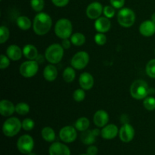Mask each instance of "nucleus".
<instances>
[{"label": "nucleus", "mask_w": 155, "mask_h": 155, "mask_svg": "<svg viewBox=\"0 0 155 155\" xmlns=\"http://www.w3.org/2000/svg\"><path fill=\"white\" fill-rule=\"evenodd\" d=\"M52 27V20L49 15L45 12H39L35 16L33 22V29L38 36L47 34Z\"/></svg>", "instance_id": "nucleus-1"}, {"label": "nucleus", "mask_w": 155, "mask_h": 155, "mask_svg": "<svg viewBox=\"0 0 155 155\" xmlns=\"http://www.w3.org/2000/svg\"><path fill=\"white\" fill-rule=\"evenodd\" d=\"M150 89L145 80H136L130 86V95L136 100H143L149 95Z\"/></svg>", "instance_id": "nucleus-2"}, {"label": "nucleus", "mask_w": 155, "mask_h": 155, "mask_svg": "<svg viewBox=\"0 0 155 155\" xmlns=\"http://www.w3.org/2000/svg\"><path fill=\"white\" fill-rule=\"evenodd\" d=\"M64 53V48L58 43L51 44L45 51V58L47 61L52 64H58L62 60Z\"/></svg>", "instance_id": "nucleus-3"}, {"label": "nucleus", "mask_w": 155, "mask_h": 155, "mask_svg": "<svg viewBox=\"0 0 155 155\" xmlns=\"http://www.w3.org/2000/svg\"><path fill=\"white\" fill-rule=\"evenodd\" d=\"M73 33V25L70 20L61 18L54 25V33L61 39L71 38Z\"/></svg>", "instance_id": "nucleus-4"}, {"label": "nucleus", "mask_w": 155, "mask_h": 155, "mask_svg": "<svg viewBox=\"0 0 155 155\" xmlns=\"http://www.w3.org/2000/svg\"><path fill=\"white\" fill-rule=\"evenodd\" d=\"M22 128V122L18 118L12 117L6 120L2 125V132L7 137L15 136Z\"/></svg>", "instance_id": "nucleus-5"}, {"label": "nucleus", "mask_w": 155, "mask_h": 155, "mask_svg": "<svg viewBox=\"0 0 155 155\" xmlns=\"http://www.w3.org/2000/svg\"><path fill=\"white\" fill-rule=\"evenodd\" d=\"M117 21L123 27H130L135 24L136 14L129 8H123L117 14Z\"/></svg>", "instance_id": "nucleus-6"}, {"label": "nucleus", "mask_w": 155, "mask_h": 155, "mask_svg": "<svg viewBox=\"0 0 155 155\" xmlns=\"http://www.w3.org/2000/svg\"><path fill=\"white\" fill-rule=\"evenodd\" d=\"M39 71V63L36 60H28L23 62L20 66V74L24 78L33 77Z\"/></svg>", "instance_id": "nucleus-7"}, {"label": "nucleus", "mask_w": 155, "mask_h": 155, "mask_svg": "<svg viewBox=\"0 0 155 155\" xmlns=\"http://www.w3.org/2000/svg\"><path fill=\"white\" fill-rule=\"evenodd\" d=\"M17 148L18 151L24 154H28L32 152L34 148V141L30 135H23L17 142Z\"/></svg>", "instance_id": "nucleus-8"}, {"label": "nucleus", "mask_w": 155, "mask_h": 155, "mask_svg": "<svg viewBox=\"0 0 155 155\" xmlns=\"http://www.w3.org/2000/svg\"><path fill=\"white\" fill-rule=\"evenodd\" d=\"M89 62V54L85 51H80L76 53L71 58V64L74 69L83 70Z\"/></svg>", "instance_id": "nucleus-9"}, {"label": "nucleus", "mask_w": 155, "mask_h": 155, "mask_svg": "<svg viewBox=\"0 0 155 155\" xmlns=\"http://www.w3.org/2000/svg\"><path fill=\"white\" fill-rule=\"evenodd\" d=\"M59 138L65 143H71L77 138V130L72 126H66L59 132Z\"/></svg>", "instance_id": "nucleus-10"}, {"label": "nucleus", "mask_w": 155, "mask_h": 155, "mask_svg": "<svg viewBox=\"0 0 155 155\" xmlns=\"http://www.w3.org/2000/svg\"><path fill=\"white\" fill-rule=\"evenodd\" d=\"M119 137L120 139L123 142L128 143L130 142L135 136V130L132 125L129 123L124 124L119 130Z\"/></svg>", "instance_id": "nucleus-11"}, {"label": "nucleus", "mask_w": 155, "mask_h": 155, "mask_svg": "<svg viewBox=\"0 0 155 155\" xmlns=\"http://www.w3.org/2000/svg\"><path fill=\"white\" fill-rule=\"evenodd\" d=\"M102 5L98 2H94L90 3L86 8V15L88 18L91 20H96L97 18H100L101 14L103 13Z\"/></svg>", "instance_id": "nucleus-12"}, {"label": "nucleus", "mask_w": 155, "mask_h": 155, "mask_svg": "<svg viewBox=\"0 0 155 155\" xmlns=\"http://www.w3.org/2000/svg\"><path fill=\"white\" fill-rule=\"evenodd\" d=\"M50 155H71V150L66 145L61 142H54L48 149Z\"/></svg>", "instance_id": "nucleus-13"}, {"label": "nucleus", "mask_w": 155, "mask_h": 155, "mask_svg": "<svg viewBox=\"0 0 155 155\" xmlns=\"http://www.w3.org/2000/svg\"><path fill=\"white\" fill-rule=\"evenodd\" d=\"M139 33L145 37H150L155 34V23L151 20L143 21L139 26Z\"/></svg>", "instance_id": "nucleus-14"}, {"label": "nucleus", "mask_w": 155, "mask_h": 155, "mask_svg": "<svg viewBox=\"0 0 155 155\" xmlns=\"http://www.w3.org/2000/svg\"><path fill=\"white\" fill-rule=\"evenodd\" d=\"M93 122L95 126L100 128L105 127L109 122V115L107 111L104 110H98L93 116Z\"/></svg>", "instance_id": "nucleus-15"}, {"label": "nucleus", "mask_w": 155, "mask_h": 155, "mask_svg": "<svg viewBox=\"0 0 155 155\" xmlns=\"http://www.w3.org/2000/svg\"><path fill=\"white\" fill-rule=\"evenodd\" d=\"M94 26H95V29L97 32L105 33L110 30V27H111V23H110L109 18L101 16L95 20Z\"/></svg>", "instance_id": "nucleus-16"}, {"label": "nucleus", "mask_w": 155, "mask_h": 155, "mask_svg": "<svg viewBox=\"0 0 155 155\" xmlns=\"http://www.w3.org/2000/svg\"><path fill=\"white\" fill-rule=\"evenodd\" d=\"M119 134L118 127L114 124H107L101 130V136L104 139L110 140Z\"/></svg>", "instance_id": "nucleus-17"}, {"label": "nucleus", "mask_w": 155, "mask_h": 155, "mask_svg": "<svg viewBox=\"0 0 155 155\" xmlns=\"http://www.w3.org/2000/svg\"><path fill=\"white\" fill-rule=\"evenodd\" d=\"M79 83L80 87L87 91L92 89L94 85V78L91 74L88 72H83L79 77Z\"/></svg>", "instance_id": "nucleus-18"}, {"label": "nucleus", "mask_w": 155, "mask_h": 155, "mask_svg": "<svg viewBox=\"0 0 155 155\" xmlns=\"http://www.w3.org/2000/svg\"><path fill=\"white\" fill-rule=\"evenodd\" d=\"M15 112V106L11 101L2 99L0 101V114L3 117H11Z\"/></svg>", "instance_id": "nucleus-19"}, {"label": "nucleus", "mask_w": 155, "mask_h": 155, "mask_svg": "<svg viewBox=\"0 0 155 155\" xmlns=\"http://www.w3.org/2000/svg\"><path fill=\"white\" fill-rule=\"evenodd\" d=\"M6 55L13 61H19L22 58L23 50L17 45H10L6 49Z\"/></svg>", "instance_id": "nucleus-20"}, {"label": "nucleus", "mask_w": 155, "mask_h": 155, "mask_svg": "<svg viewBox=\"0 0 155 155\" xmlns=\"http://www.w3.org/2000/svg\"><path fill=\"white\" fill-rule=\"evenodd\" d=\"M43 77L45 80L48 82H52L56 80L58 77V69L54 64H50L44 68Z\"/></svg>", "instance_id": "nucleus-21"}, {"label": "nucleus", "mask_w": 155, "mask_h": 155, "mask_svg": "<svg viewBox=\"0 0 155 155\" xmlns=\"http://www.w3.org/2000/svg\"><path fill=\"white\" fill-rule=\"evenodd\" d=\"M23 54L28 60H36L38 58V50L35 45L27 44L23 48Z\"/></svg>", "instance_id": "nucleus-22"}, {"label": "nucleus", "mask_w": 155, "mask_h": 155, "mask_svg": "<svg viewBox=\"0 0 155 155\" xmlns=\"http://www.w3.org/2000/svg\"><path fill=\"white\" fill-rule=\"evenodd\" d=\"M95 137L96 136L92 133V130H86L84 132H82V134L80 136L82 142L85 145H91L95 142Z\"/></svg>", "instance_id": "nucleus-23"}, {"label": "nucleus", "mask_w": 155, "mask_h": 155, "mask_svg": "<svg viewBox=\"0 0 155 155\" xmlns=\"http://www.w3.org/2000/svg\"><path fill=\"white\" fill-rule=\"evenodd\" d=\"M41 135L42 137L45 142H53L55 139V133L54 130L51 127H45L41 131Z\"/></svg>", "instance_id": "nucleus-24"}, {"label": "nucleus", "mask_w": 155, "mask_h": 155, "mask_svg": "<svg viewBox=\"0 0 155 155\" xmlns=\"http://www.w3.org/2000/svg\"><path fill=\"white\" fill-rule=\"evenodd\" d=\"M16 23L18 27L21 30H24V31L30 30L32 26V22L30 18L27 16H24V15L18 17L17 18Z\"/></svg>", "instance_id": "nucleus-25"}, {"label": "nucleus", "mask_w": 155, "mask_h": 155, "mask_svg": "<svg viewBox=\"0 0 155 155\" xmlns=\"http://www.w3.org/2000/svg\"><path fill=\"white\" fill-rule=\"evenodd\" d=\"M89 125H90V121L87 117H82L79 119L77 120L75 123V128L77 129V131L84 132L89 129Z\"/></svg>", "instance_id": "nucleus-26"}, {"label": "nucleus", "mask_w": 155, "mask_h": 155, "mask_svg": "<svg viewBox=\"0 0 155 155\" xmlns=\"http://www.w3.org/2000/svg\"><path fill=\"white\" fill-rule=\"evenodd\" d=\"M71 41L75 46H81L86 42V36L82 33H75L71 35Z\"/></svg>", "instance_id": "nucleus-27"}, {"label": "nucleus", "mask_w": 155, "mask_h": 155, "mask_svg": "<svg viewBox=\"0 0 155 155\" xmlns=\"http://www.w3.org/2000/svg\"><path fill=\"white\" fill-rule=\"evenodd\" d=\"M76 78L75 70L73 67H68L63 72V79L66 83H72Z\"/></svg>", "instance_id": "nucleus-28"}, {"label": "nucleus", "mask_w": 155, "mask_h": 155, "mask_svg": "<svg viewBox=\"0 0 155 155\" xmlns=\"http://www.w3.org/2000/svg\"><path fill=\"white\" fill-rule=\"evenodd\" d=\"M30 107L25 102H19L15 105V112L20 115H26L30 112Z\"/></svg>", "instance_id": "nucleus-29"}, {"label": "nucleus", "mask_w": 155, "mask_h": 155, "mask_svg": "<svg viewBox=\"0 0 155 155\" xmlns=\"http://www.w3.org/2000/svg\"><path fill=\"white\" fill-rule=\"evenodd\" d=\"M147 75L152 79H155V58L151 59L148 62L145 68Z\"/></svg>", "instance_id": "nucleus-30"}, {"label": "nucleus", "mask_w": 155, "mask_h": 155, "mask_svg": "<svg viewBox=\"0 0 155 155\" xmlns=\"http://www.w3.org/2000/svg\"><path fill=\"white\" fill-rule=\"evenodd\" d=\"M143 106L146 110H155V98L153 96H147L143 99Z\"/></svg>", "instance_id": "nucleus-31"}, {"label": "nucleus", "mask_w": 155, "mask_h": 155, "mask_svg": "<svg viewBox=\"0 0 155 155\" xmlns=\"http://www.w3.org/2000/svg\"><path fill=\"white\" fill-rule=\"evenodd\" d=\"M30 6L36 12H41L45 6L44 0H30Z\"/></svg>", "instance_id": "nucleus-32"}, {"label": "nucleus", "mask_w": 155, "mask_h": 155, "mask_svg": "<svg viewBox=\"0 0 155 155\" xmlns=\"http://www.w3.org/2000/svg\"><path fill=\"white\" fill-rule=\"evenodd\" d=\"M9 36H10V32H9L8 28L5 26L2 25L0 27V43L4 44L8 39Z\"/></svg>", "instance_id": "nucleus-33"}, {"label": "nucleus", "mask_w": 155, "mask_h": 155, "mask_svg": "<svg viewBox=\"0 0 155 155\" xmlns=\"http://www.w3.org/2000/svg\"><path fill=\"white\" fill-rule=\"evenodd\" d=\"M84 89H77L73 93V98L77 102H81L86 98V92H85Z\"/></svg>", "instance_id": "nucleus-34"}, {"label": "nucleus", "mask_w": 155, "mask_h": 155, "mask_svg": "<svg viewBox=\"0 0 155 155\" xmlns=\"http://www.w3.org/2000/svg\"><path fill=\"white\" fill-rule=\"evenodd\" d=\"M35 127V122L30 118H26L22 121V129L25 131H30Z\"/></svg>", "instance_id": "nucleus-35"}, {"label": "nucleus", "mask_w": 155, "mask_h": 155, "mask_svg": "<svg viewBox=\"0 0 155 155\" xmlns=\"http://www.w3.org/2000/svg\"><path fill=\"white\" fill-rule=\"evenodd\" d=\"M115 8L110 5H106L104 7L103 9V14H104V17L109 18H113L115 15Z\"/></svg>", "instance_id": "nucleus-36"}, {"label": "nucleus", "mask_w": 155, "mask_h": 155, "mask_svg": "<svg viewBox=\"0 0 155 155\" xmlns=\"http://www.w3.org/2000/svg\"><path fill=\"white\" fill-rule=\"evenodd\" d=\"M94 40L97 45H103L107 42V36L104 35V33H98L94 36Z\"/></svg>", "instance_id": "nucleus-37"}, {"label": "nucleus", "mask_w": 155, "mask_h": 155, "mask_svg": "<svg viewBox=\"0 0 155 155\" xmlns=\"http://www.w3.org/2000/svg\"><path fill=\"white\" fill-rule=\"evenodd\" d=\"M10 65V59L6 54H2L0 55V68L2 70H4L5 68H8Z\"/></svg>", "instance_id": "nucleus-38"}, {"label": "nucleus", "mask_w": 155, "mask_h": 155, "mask_svg": "<svg viewBox=\"0 0 155 155\" xmlns=\"http://www.w3.org/2000/svg\"><path fill=\"white\" fill-rule=\"evenodd\" d=\"M110 5L117 9H120L125 4V0H110Z\"/></svg>", "instance_id": "nucleus-39"}, {"label": "nucleus", "mask_w": 155, "mask_h": 155, "mask_svg": "<svg viewBox=\"0 0 155 155\" xmlns=\"http://www.w3.org/2000/svg\"><path fill=\"white\" fill-rule=\"evenodd\" d=\"M70 0H51L53 4L59 8L65 7L69 3Z\"/></svg>", "instance_id": "nucleus-40"}, {"label": "nucleus", "mask_w": 155, "mask_h": 155, "mask_svg": "<svg viewBox=\"0 0 155 155\" xmlns=\"http://www.w3.org/2000/svg\"><path fill=\"white\" fill-rule=\"evenodd\" d=\"M98 148L95 145H89V148L86 150V154L88 155H97L98 154Z\"/></svg>", "instance_id": "nucleus-41"}, {"label": "nucleus", "mask_w": 155, "mask_h": 155, "mask_svg": "<svg viewBox=\"0 0 155 155\" xmlns=\"http://www.w3.org/2000/svg\"><path fill=\"white\" fill-rule=\"evenodd\" d=\"M71 39H62V42H61V45L64 49H68V48H71Z\"/></svg>", "instance_id": "nucleus-42"}, {"label": "nucleus", "mask_w": 155, "mask_h": 155, "mask_svg": "<svg viewBox=\"0 0 155 155\" xmlns=\"http://www.w3.org/2000/svg\"><path fill=\"white\" fill-rule=\"evenodd\" d=\"M92 133H94V135L95 136H98L99 135H101V131L99 130H98V129H94V130H92Z\"/></svg>", "instance_id": "nucleus-43"}, {"label": "nucleus", "mask_w": 155, "mask_h": 155, "mask_svg": "<svg viewBox=\"0 0 155 155\" xmlns=\"http://www.w3.org/2000/svg\"><path fill=\"white\" fill-rule=\"evenodd\" d=\"M151 20L153 21V22L155 23V12H154V13H153L152 15H151Z\"/></svg>", "instance_id": "nucleus-44"}, {"label": "nucleus", "mask_w": 155, "mask_h": 155, "mask_svg": "<svg viewBox=\"0 0 155 155\" xmlns=\"http://www.w3.org/2000/svg\"><path fill=\"white\" fill-rule=\"evenodd\" d=\"M27 155H36V154H35V153H33V152H30V153H29Z\"/></svg>", "instance_id": "nucleus-45"}, {"label": "nucleus", "mask_w": 155, "mask_h": 155, "mask_svg": "<svg viewBox=\"0 0 155 155\" xmlns=\"http://www.w3.org/2000/svg\"><path fill=\"white\" fill-rule=\"evenodd\" d=\"M80 155H88L87 154H80Z\"/></svg>", "instance_id": "nucleus-46"}, {"label": "nucleus", "mask_w": 155, "mask_h": 155, "mask_svg": "<svg viewBox=\"0 0 155 155\" xmlns=\"http://www.w3.org/2000/svg\"><path fill=\"white\" fill-rule=\"evenodd\" d=\"M154 54H155V49H154Z\"/></svg>", "instance_id": "nucleus-47"}]
</instances>
